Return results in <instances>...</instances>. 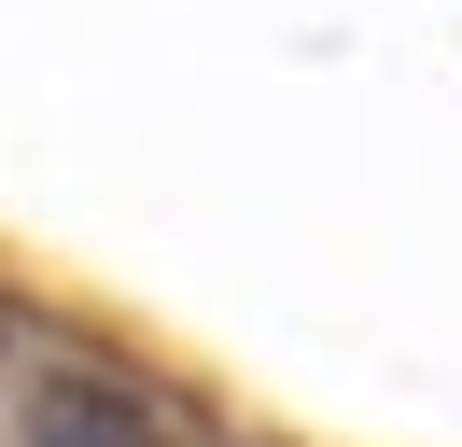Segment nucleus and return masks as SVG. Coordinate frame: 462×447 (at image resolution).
Masks as SVG:
<instances>
[{
  "instance_id": "nucleus-1",
  "label": "nucleus",
  "mask_w": 462,
  "mask_h": 447,
  "mask_svg": "<svg viewBox=\"0 0 462 447\" xmlns=\"http://www.w3.org/2000/svg\"><path fill=\"white\" fill-rule=\"evenodd\" d=\"M29 447H154V419L113 406V391H57V406L29 419Z\"/></svg>"
}]
</instances>
